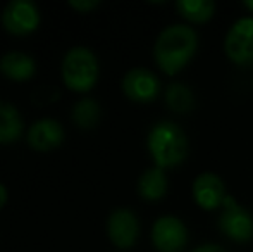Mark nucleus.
I'll use <instances>...</instances> for the list:
<instances>
[{
    "label": "nucleus",
    "mask_w": 253,
    "mask_h": 252,
    "mask_svg": "<svg viewBox=\"0 0 253 252\" xmlns=\"http://www.w3.org/2000/svg\"><path fill=\"white\" fill-rule=\"evenodd\" d=\"M138 190L140 195L148 201H157L167 190V178L164 175L162 168H150L140 176L138 182Z\"/></svg>",
    "instance_id": "14"
},
{
    "label": "nucleus",
    "mask_w": 253,
    "mask_h": 252,
    "mask_svg": "<svg viewBox=\"0 0 253 252\" xmlns=\"http://www.w3.org/2000/svg\"><path fill=\"white\" fill-rule=\"evenodd\" d=\"M37 69V64L31 55L19 50H10L0 57V71L3 76L14 81H24L31 78Z\"/></svg>",
    "instance_id": "12"
},
{
    "label": "nucleus",
    "mask_w": 253,
    "mask_h": 252,
    "mask_svg": "<svg viewBox=\"0 0 253 252\" xmlns=\"http://www.w3.org/2000/svg\"><path fill=\"white\" fill-rule=\"evenodd\" d=\"M148 149L159 168L174 166L186 157V135L174 123H159L148 135Z\"/></svg>",
    "instance_id": "2"
},
{
    "label": "nucleus",
    "mask_w": 253,
    "mask_h": 252,
    "mask_svg": "<svg viewBox=\"0 0 253 252\" xmlns=\"http://www.w3.org/2000/svg\"><path fill=\"white\" fill-rule=\"evenodd\" d=\"M5 202H7V189H5V185L0 183V209L5 205Z\"/></svg>",
    "instance_id": "20"
},
{
    "label": "nucleus",
    "mask_w": 253,
    "mask_h": 252,
    "mask_svg": "<svg viewBox=\"0 0 253 252\" xmlns=\"http://www.w3.org/2000/svg\"><path fill=\"white\" fill-rule=\"evenodd\" d=\"M195 201L203 209H213L217 205L224 204L226 199V187L222 180L213 173H202L193 183Z\"/></svg>",
    "instance_id": "11"
},
{
    "label": "nucleus",
    "mask_w": 253,
    "mask_h": 252,
    "mask_svg": "<svg viewBox=\"0 0 253 252\" xmlns=\"http://www.w3.org/2000/svg\"><path fill=\"white\" fill-rule=\"evenodd\" d=\"M166 102L172 111L186 112L193 107V92L183 83H172L166 92Z\"/></svg>",
    "instance_id": "16"
},
{
    "label": "nucleus",
    "mask_w": 253,
    "mask_h": 252,
    "mask_svg": "<svg viewBox=\"0 0 253 252\" xmlns=\"http://www.w3.org/2000/svg\"><path fill=\"white\" fill-rule=\"evenodd\" d=\"M197 31L188 24H170L157 37L153 55L167 74L181 69L197 50Z\"/></svg>",
    "instance_id": "1"
},
{
    "label": "nucleus",
    "mask_w": 253,
    "mask_h": 252,
    "mask_svg": "<svg viewBox=\"0 0 253 252\" xmlns=\"http://www.w3.org/2000/svg\"><path fill=\"white\" fill-rule=\"evenodd\" d=\"M62 80L71 90L88 92L95 87L98 78V61L86 47H73L66 52L60 66Z\"/></svg>",
    "instance_id": "3"
},
{
    "label": "nucleus",
    "mask_w": 253,
    "mask_h": 252,
    "mask_svg": "<svg viewBox=\"0 0 253 252\" xmlns=\"http://www.w3.org/2000/svg\"><path fill=\"white\" fill-rule=\"evenodd\" d=\"M177 9L191 21H207L213 16L215 3L212 0H177Z\"/></svg>",
    "instance_id": "17"
},
{
    "label": "nucleus",
    "mask_w": 253,
    "mask_h": 252,
    "mask_svg": "<svg viewBox=\"0 0 253 252\" xmlns=\"http://www.w3.org/2000/svg\"><path fill=\"white\" fill-rule=\"evenodd\" d=\"M64 142V128L57 119L43 118L35 121L28 130V144L38 152H48Z\"/></svg>",
    "instance_id": "10"
},
{
    "label": "nucleus",
    "mask_w": 253,
    "mask_h": 252,
    "mask_svg": "<svg viewBox=\"0 0 253 252\" xmlns=\"http://www.w3.org/2000/svg\"><path fill=\"white\" fill-rule=\"evenodd\" d=\"M245 5H247L248 9H252V10H253V0H247V2H245Z\"/></svg>",
    "instance_id": "21"
},
{
    "label": "nucleus",
    "mask_w": 253,
    "mask_h": 252,
    "mask_svg": "<svg viewBox=\"0 0 253 252\" xmlns=\"http://www.w3.org/2000/svg\"><path fill=\"white\" fill-rule=\"evenodd\" d=\"M226 54L238 64L253 62V17H241L226 37Z\"/></svg>",
    "instance_id": "5"
},
{
    "label": "nucleus",
    "mask_w": 253,
    "mask_h": 252,
    "mask_svg": "<svg viewBox=\"0 0 253 252\" xmlns=\"http://www.w3.org/2000/svg\"><path fill=\"white\" fill-rule=\"evenodd\" d=\"M224 207L226 209H224L222 216H220V230L227 237H231L233 240H238V242H245V240L252 239V216L241 205H238L231 195H226V199H224Z\"/></svg>",
    "instance_id": "7"
},
{
    "label": "nucleus",
    "mask_w": 253,
    "mask_h": 252,
    "mask_svg": "<svg viewBox=\"0 0 253 252\" xmlns=\"http://www.w3.org/2000/svg\"><path fill=\"white\" fill-rule=\"evenodd\" d=\"M123 90L133 101L148 102L159 92V78L145 67H134L123 78Z\"/></svg>",
    "instance_id": "9"
},
{
    "label": "nucleus",
    "mask_w": 253,
    "mask_h": 252,
    "mask_svg": "<svg viewBox=\"0 0 253 252\" xmlns=\"http://www.w3.org/2000/svg\"><path fill=\"white\" fill-rule=\"evenodd\" d=\"M193 252H226V251H224L220 246H215V244H205V246H200Z\"/></svg>",
    "instance_id": "19"
},
{
    "label": "nucleus",
    "mask_w": 253,
    "mask_h": 252,
    "mask_svg": "<svg viewBox=\"0 0 253 252\" xmlns=\"http://www.w3.org/2000/svg\"><path fill=\"white\" fill-rule=\"evenodd\" d=\"M152 240L160 252H179L186 244V226L179 218L162 216L153 225Z\"/></svg>",
    "instance_id": "6"
},
{
    "label": "nucleus",
    "mask_w": 253,
    "mask_h": 252,
    "mask_svg": "<svg viewBox=\"0 0 253 252\" xmlns=\"http://www.w3.org/2000/svg\"><path fill=\"white\" fill-rule=\"evenodd\" d=\"M23 118L16 105L0 101V144H12L23 133Z\"/></svg>",
    "instance_id": "13"
},
{
    "label": "nucleus",
    "mask_w": 253,
    "mask_h": 252,
    "mask_svg": "<svg viewBox=\"0 0 253 252\" xmlns=\"http://www.w3.org/2000/svg\"><path fill=\"white\" fill-rule=\"evenodd\" d=\"M71 116H73L74 125L83 128V130H88V128H93L100 119V105L91 97L80 99L74 104Z\"/></svg>",
    "instance_id": "15"
},
{
    "label": "nucleus",
    "mask_w": 253,
    "mask_h": 252,
    "mask_svg": "<svg viewBox=\"0 0 253 252\" xmlns=\"http://www.w3.org/2000/svg\"><path fill=\"white\" fill-rule=\"evenodd\" d=\"M107 233L117 247H123V249L131 247L136 242L140 233V223L136 214L126 207L114 209L107 221Z\"/></svg>",
    "instance_id": "8"
},
{
    "label": "nucleus",
    "mask_w": 253,
    "mask_h": 252,
    "mask_svg": "<svg viewBox=\"0 0 253 252\" xmlns=\"http://www.w3.org/2000/svg\"><path fill=\"white\" fill-rule=\"evenodd\" d=\"M69 5L78 12H90L100 5V0H71Z\"/></svg>",
    "instance_id": "18"
},
{
    "label": "nucleus",
    "mask_w": 253,
    "mask_h": 252,
    "mask_svg": "<svg viewBox=\"0 0 253 252\" xmlns=\"http://www.w3.org/2000/svg\"><path fill=\"white\" fill-rule=\"evenodd\" d=\"M2 24L12 35H30L40 24V10L31 0H12L3 9Z\"/></svg>",
    "instance_id": "4"
}]
</instances>
